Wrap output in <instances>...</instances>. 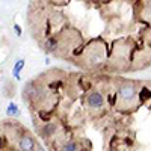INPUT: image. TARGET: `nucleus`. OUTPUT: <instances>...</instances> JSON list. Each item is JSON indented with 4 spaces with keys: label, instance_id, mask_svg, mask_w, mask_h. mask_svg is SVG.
I'll return each instance as SVG.
<instances>
[{
    "label": "nucleus",
    "instance_id": "nucleus-1",
    "mask_svg": "<svg viewBox=\"0 0 151 151\" xmlns=\"http://www.w3.org/2000/svg\"><path fill=\"white\" fill-rule=\"evenodd\" d=\"M116 95H119V98L122 100V101H132V100H134V97L137 95L136 86L133 83H122L119 86Z\"/></svg>",
    "mask_w": 151,
    "mask_h": 151
},
{
    "label": "nucleus",
    "instance_id": "nucleus-2",
    "mask_svg": "<svg viewBox=\"0 0 151 151\" xmlns=\"http://www.w3.org/2000/svg\"><path fill=\"white\" fill-rule=\"evenodd\" d=\"M36 147H38L36 141L29 134H24V136H21L18 139V148L21 151H35Z\"/></svg>",
    "mask_w": 151,
    "mask_h": 151
},
{
    "label": "nucleus",
    "instance_id": "nucleus-3",
    "mask_svg": "<svg viewBox=\"0 0 151 151\" xmlns=\"http://www.w3.org/2000/svg\"><path fill=\"white\" fill-rule=\"evenodd\" d=\"M86 103H88V106H91L94 109H100V107H103V104H104V98H103V95L100 92L94 91V92H91L89 95H88Z\"/></svg>",
    "mask_w": 151,
    "mask_h": 151
},
{
    "label": "nucleus",
    "instance_id": "nucleus-4",
    "mask_svg": "<svg viewBox=\"0 0 151 151\" xmlns=\"http://www.w3.org/2000/svg\"><path fill=\"white\" fill-rule=\"evenodd\" d=\"M58 132V125L55 122H47L42 125V129H41V134L44 137H50V136H53L55 133Z\"/></svg>",
    "mask_w": 151,
    "mask_h": 151
},
{
    "label": "nucleus",
    "instance_id": "nucleus-5",
    "mask_svg": "<svg viewBox=\"0 0 151 151\" xmlns=\"http://www.w3.org/2000/svg\"><path fill=\"white\" fill-rule=\"evenodd\" d=\"M24 64H26V62H24V59H18L17 62H15V65H14V68H12V76H14V79L15 80H20L21 79V70L24 68Z\"/></svg>",
    "mask_w": 151,
    "mask_h": 151
},
{
    "label": "nucleus",
    "instance_id": "nucleus-6",
    "mask_svg": "<svg viewBox=\"0 0 151 151\" xmlns=\"http://www.w3.org/2000/svg\"><path fill=\"white\" fill-rule=\"evenodd\" d=\"M79 150H80L79 144L74 142V141H68L60 147V151H79Z\"/></svg>",
    "mask_w": 151,
    "mask_h": 151
},
{
    "label": "nucleus",
    "instance_id": "nucleus-7",
    "mask_svg": "<svg viewBox=\"0 0 151 151\" xmlns=\"http://www.w3.org/2000/svg\"><path fill=\"white\" fill-rule=\"evenodd\" d=\"M6 113H8V116H12V118H15L20 115V109L15 103H9V106L6 107Z\"/></svg>",
    "mask_w": 151,
    "mask_h": 151
},
{
    "label": "nucleus",
    "instance_id": "nucleus-8",
    "mask_svg": "<svg viewBox=\"0 0 151 151\" xmlns=\"http://www.w3.org/2000/svg\"><path fill=\"white\" fill-rule=\"evenodd\" d=\"M56 47H58V40L56 38H48V40H45V42H44L45 52H53Z\"/></svg>",
    "mask_w": 151,
    "mask_h": 151
},
{
    "label": "nucleus",
    "instance_id": "nucleus-9",
    "mask_svg": "<svg viewBox=\"0 0 151 151\" xmlns=\"http://www.w3.org/2000/svg\"><path fill=\"white\" fill-rule=\"evenodd\" d=\"M139 97H141V101H145L147 98H150V97H151V91H150V89H147V88H142V91H141Z\"/></svg>",
    "mask_w": 151,
    "mask_h": 151
},
{
    "label": "nucleus",
    "instance_id": "nucleus-10",
    "mask_svg": "<svg viewBox=\"0 0 151 151\" xmlns=\"http://www.w3.org/2000/svg\"><path fill=\"white\" fill-rule=\"evenodd\" d=\"M14 30L17 32V35H18V36H21V27L18 26V24H15V26H14Z\"/></svg>",
    "mask_w": 151,
    "mask_h": 151
},
{
    "label": "nucleus",
    "instance_id": "nucleus-11",
    "mask_svg": "<svg viewBox=\"0 0 151 151\" xmlns=\"http://www.w3.org/2000/svg\"><path fill=\"white\" fill-rule=\"evenodd\" d=\"M35 151H45V150H44L42 147H36V150H35Z\"/></svg>",
    "mask_w": 151,
    "mask_h": 151
}]
</instances>
